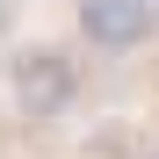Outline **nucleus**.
I'll list each match as a JSON object with an SVG mask.
<instances>
[{
  "label": "nucleus",
  "instance_id": "nucleus-1",
  "mask_svg": "<svg viewBox=\"0 0 159 159\" xmlns=\"http://www.w3.org/2000/svg\"><path fill=\"white\" fill-rule=\"evenodd\" d=\"M7 80H15V101H22V116H58L65 101L80 94V72H72V58H65V51H51V43L15 51Z\"/></svg>",
  "mask_w": 159,
  "mask_h": 159
},
{
  "label": "nucleus",
  "instance_id": "nucleus-2",
  "mask_svg": "<svg viewBox=\"0 0 159 159\" xmlns=\"http://www.w3.org/2000/svg\"><path fill=\"white\" fill-rule=\"evenodd\" d=\"M80 29L101 51H138L152 29V0H80Z\"/></svg>",
  "mask_w": 159,
  "mask_h": 159
}]
</instances>
